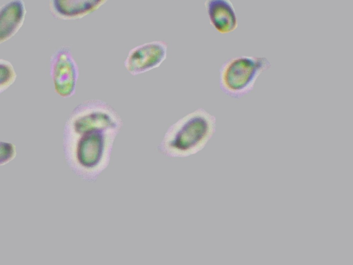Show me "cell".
<instances>
[{
	"mask_svg": "<svg viewBox=\"0 0 353 265\" xmlns=\"http://www.w3.org/2000/svg\"><path fill=\"white\" fill-rule=\"evenodd\" d=\"M270 67V61L263 56L243 55L231 57L219 68V88L230 97H244L254 90L258 78Z\"/></svg>",
	"mask_w": 353,
	"mask_h": 265,
	"instance_id": "3",
	"label": "cell"
},
{
	"mask_svg": "<svg viewBox=\"0 0 353 265\" xmlns=\"http://www.w3.org/2000/svg\"><path fill=\"white\" fill-rule=\"evenodd\" d=\"M168 43L163 40L145 42L131 48L124 61L127 72L137 76L159 68L167 59Z\"/></svg>",
	"mask_w": 353,
	"mask_h": 265,
	"instance_id": "5",
	"label": "cell"
},
{
	"mask_svg": "<svg viewBox=\"0 0 353 265\" xmlns=\"http://www.w3.org/2000/svg\"><path fill=\"white\" fill-rule=\"evenodd\" d=\"M17 77V72L11 62L0 58V95L15 82Z\"/></svg>",
	"mask_w": 353,
	"mask_h": 265,
	"instance_id": "9",
	"label": "cell"
},
{
	"mask_svg": "<svg viewBox=\"0 0 353 265\" xmlns=\"http://www.w3.org/2000/svg\"><path fill=\"white\" fill-rule=\"evenodd\" d=\"M216 130V117L203 108H196L168 128L157 151L168 158L194 155L204 149Z\"/></svg>",
	"mask_w": 353,
	"mask_h": 265,
	"instance_id": "2",
	"label": "cell"
},
{
	"mask_svg": "<svg viewBox=\"0 0 353 265\" xmlns=\"http://www.w3.org/2000/svg\"><path fill=\"white\" fill-rule=\"evenodd\" d=\"M16 155L17 149L14 144L0 141V166L11 161Z\"/></svg>",
	"mask_w": 353,
	"mask_h": 265,
	"instance_id": "10",
	"label": "cell"
},
{
	"mask_svg": "<svg viewBox=\"0 0 353 265\" xmlns=\"http://www.w3.org/2000/svg\"><path fill=\"white\" fill-rule=\"evenodd\" d=\"M26 15L23 0H9L0 6V44L12 38L22 27Z\"/></svg>",
	"mask_w": 353,
	"mask_h": 265,
	"instance_id": "8",
	"label": "cell"
},
{
	"mask_svg": "<svg viewBox=\"0 0 353 265\" xmlns=\"http://www.w3.org/2000/svg\"><path fill=\"white\" fill-rule=\"evenodd\" d=\"M50 75L57 95L64 99L74 95L79 68L69 46H61L52 53L50 59Z\"/></svg>",
	"mask_w": 353,
	"mask_h": 265,
	"instance_id": "4",
	"label": "cell"
},
{
	"mask_svg": "<svg viewBox=\"0 0 353 265\" xmlns=\"http://www.w3.org/2000/svg\"><path fill=\"white\" fill-rule=\"evenodd\" d=\"M123 126L107 101L92 99L78 104L63 131V149L70 170L84 181L94 182L108 167L117 137Z\"/></svg>",
	"mask_w": 353,
	"mask_h": 265,
	"instance_id": "1",
	"label": "cell"
},
{
	"mask_svg": "<svg viewBox=\"0 0 353 265\" xmlns=\"http://www.w3.org/2000/svg\"><path fill=\"white\" fill-rule=\"evenodd\" d=\"M204 6L209 23L216 32L228 35L237 29L238 17L230 0H205Z\"/></svg>",
	"mask_w": 353,
	"mask_h": 265,
	"instance_id": "6",
	"label": "cell"
},
{
	"mask_svg": "<svg viewBox=\"0 0 353 265\" xmlns=\"http://www.w3.org/2000/svg\"><path fill=\"white\" fill-rule=\"evenodd\" d=\"M108 0H50V10L59 20L82 19L99 9Z\"/></svg>",
	"mask_w": 353,
	"mask_h": 265,
	"instance_id": "7",
	"label": "cell"
}]
</instances>
